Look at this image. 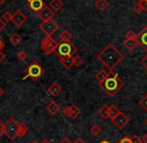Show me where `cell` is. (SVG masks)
Segmentation results:
<instances>
[{"mask_svg": "<svg viewBox=\"0 0 147 143\" xmlns=\"http://www.w3.org/2000/svg\"><path fill=\"white\" fill-rule=\"evenodd\" d=\"M97 59L106 67L107 70L113 71L123 61L124 55L113 44H108L98 53Z\"/></svg>", "mask_w": 147, "mask_h": 143, "instance_id": "obj_1", "label": "cell"}, {"mask_svg": "<svg viewBox=\"0 0 147 143\" xmlns=\"http://www.w3.org/2000/svg\"><path fill=\"white\" fill-rule=\"evenodd\" d=\"M124 83L117 74L111 72V74L104 80L103 82L99 83V86L101 87L103 91L106 93L108 96L113 97L115 94L123 87Z\"/></svg>", "mask_w": 147, "mask_h": 143, "instance_id": "obj_2", "label": "cell"}, {"mask_svg": "<svg viewBox=\"0 0 147 143\" xmlns=\"http://www.w3.org/2000/svg\"><path fill=\"white\" fill-rule=\"evenodd\" d=\"M77 47L71 41H60L56 49V53L59 57L73 56L77 52Z\"/></svg>", "mask_w": 147, "mask_h": 143, "instance_id": "obj_3", "label": "cell"}, {"mask_svg": "<svg viewBox=\"0 0 147 143\" xmlns=\"http://www.w3.org/2000/svg\"><path fill=\"white\" fill-rule=\"evenodd\" d=\"M43 72H44L43 68L41 67L37 62H33V63H31L30 65L28 66L27 69H26V71H25L26 74H25V76H24L23 79L30 78V79H32L33 81H35V80H37L39 77H41Z\"/></svg>", "mask_w": 147, "mask_h": 143, "instance_id": "obj_4", "label": "cell"}, {"mask_svg": "<svg viewBox=\"0 0 147 143\" xmlns=\"http://www.w3.org/2000/svg\"><path fill=\"white\" fill-rule=\"evenodd\" d=\"M18 123L14 118H9L4 124V135L9 138L10 140H14V138L17 136Z\"/></svg>", "mask_w": 147, "mask_h": 143, "instance_id": "obj_5", "label": "cell"}, {"mask_svg": "<svg viewBox=\"0 0 147 143\" xmlns=\"http://www.w3.org/2000/svg\"><path fill=\"white\" fill-rule=\"evenodd\" d=\"M59 42H57L55 39H53L51 36H45L41 41V49L45 54H51L55 52L58 47Z\"/></svg>", "mask_w": 147, "mask_h": 143, "instance_id": "obj_6", "label": "cell"}, {"mask_svg": "<svg viewBox=\"0 0 147 143\" xmlns=\"http://www.w3.org/2000/svg\"><path fill=\"white\" fill-rule=\"evenodd\" d=\"M59 28V25L55 20H48V21H43L39 25V29L47 36H51L54 34Z\"/></svg>", "mask_w": 147, "mask_h": 143, "instance_id": "obj_7", "label": "cell"}, {"mask_svg": "<svg viewBox=\"0 0 147 143\" xmlns=\"http://www.w3.org/2000/svg\"><path fill=\"white\" fill-rule=\"evenodd\" d=\"M111 120H112V123L116 126L118 129H122V128H124L129 123V118H128V116L126 115L125 113L121 112V111Z\"/></svg>", "mask_w": 147, "mask_h": 143, "instance_id": "obj_8", "label": "cell"}, {"mask_svg": "<svg viewBox=\"0 0 147 143\" xmlns=\"http://www.w3.org/2000/svg\"><path fill=\"white\" fill-rule=\"evenodd\" d=\"M27 21V16L21 11V10H16L13 14V18H12V22L17 28H20L24 23Z\"/></svg>", "mask_w": 147, "mask_h": 143, "instance_id": "obj_9", "label": "cell"}, {"mask_svg": "<svg viewBox=\"0 0 147 143\" xmlns=\"http://www.w3.org/2000/svg\"><path fill=\"white\" fill-rule=\"evenodd\" d=\"M80 109L76 105H68L63 109V115L71 119H75L80 115Z\"/></svg>", "mask_w": 147, "mask_h": 143, "instance_id": "obj_10", "label": "cell"}, {"mask_svg": "<svg viewBox=\"0 0 147 143\" xmlns=\"http://www.w3.org/2000/svg\"><path fill=\"white\" fill-rule=\"evenodd\" d=\"M37 14H38L39 18H41L43 21L52 20L53 18H54V16H55V12L53 11V10L51 9L49 6H46V5H45L44 7H43V9L41 10V11H39Z\"/></svg>", "mask_w": 147, "mask_h": 143, "instance_id": "obj_11", "label": "cell"}, {"mask_svg": "<svg viewBox=\"0 0 147 143\" xmlns=\"http://www.w3.org/2000/svg\"><path fill=\"white\" fill-rule=\"evenodd\" d=\"M137 38H138V45H139L144 51L147 52V26L140 31Z\"/></svg>", "mask_w": 147, "mask_h": 143, "instance_id": "obj_12", "label": "cell"}, {"mask_svg": "<svg viewBox=\"0 0 147 143\" xmlns=\"http://www.w3.org/2000/svg\"><path fill=\"white\" fill-rule=\"evenodd\" d=\"M28 6L32 11L38 13L39 11L43 9V7L45 6L43 0H29L28 1Z\"/></svg>", "mask_w": 147, "mask_h": 143, "instance_id": "obj_13", "label": "cell"}, {"mask_svg": "<svg viewBox=\"0 0 147 143\" xmlns=\"http://www.w3.org/2000/svg\"><path fill=\"white\" fill-rule=\"evenodd\" d=\"M123 45L128 51L132 52V51H134V49L137 47L138 38L136 37V38H132V39H125V40L123 41Z\"/></svg>", "mask_w": 147, "mask_h": 143, "instance_id": "obj_14", "label": "cell"}, {"mask_svg": "<svg viewBox=\"0 0 147 143\" xmlns=\"http://www.w3.org/2000/svg\"><path fill=\"white\" fill-rule=\"evenodd\" d=\"M59 61L62 64L64 68L66 69H70L72 66H74V59L73 56H64V57H59Z\"/></svg>", "mask_w": 147, "mask_h": 143, "instance_id": "obj_15", "label": "cell"}, {"mask_svg": "<svg viewBox=\"0 0 147 143\" xmlns=\"http://www.w3.org/2000/svg\"><path fill=\"white\" fill-rule=\"evenodd\" d=\"M46 110L49 112L50 115H55L60 110V105L54 100H51L48 104L46 105Z\"/></svg>", "mask_w": 147, "mask_h": 143, "instance_id": "obj_16", "label": "cell"}, {"mask_svg": "<svg viewBox=\"0 0 147 143\" xmlns=\"http://www.w3.org/2000/svg\"><path fill=\"white\" fill-rule=\"evenodd\" d=\"M48 92L51 95H53V96H57V95H59L62 92V87L57 82H54V83H52L48 87Z\"/></svg>", "mask_w": 147, "mask_h": 143, "instance_id": "obj_17", "label": "cell"}, {"mask_svg": "<svg viewBox=\"0 0 147 143\" xmlns=\"http://www.w3.org/2000/svg\"><path fill=\"white\" fill-rule=\"evenodd\" d=\"M111 72L112 71H109V70H105V69L99 70L96 73V79L98 80L99 83H101V82H103L109 75H110Z\"/></svg>", "mask_w": 147, "mask_h": 143, "instance_id": "obj_18", "label": "cell"}, {"mask_svg": "<svg viewBox=\"0 0 147 143\" xmlns=\"http://www.w3.org/2000/svg\"><path fill=\"white\" fill-rule=\"evenodd\" d=\"M63 1L62 0H51L49 2V7L53 10L54 12H58L63 7Z\"/></svg>", "mask_w": 147, "mask_h": 143, "instance_id": "obj_19", "label": "cell"}, {"mask_svg": "<svg viewBox=\"0 0 147 143\" xmlns=\"http://www.w3.org/2000/svg\"><path fill=\"white\" fill-rule=\"evenodd\" d=\"M95 7H96L99 11H105V10L109 7L108 0H96V1H95Z\"/></svg>", "mask_w": 147, "mask_h": 143, "instance_id": "obj_20", "label": "cell"}, {"mask_svg": "<svg viewBox=\"0 0 147 143\" xmlns=\"http://www.w3.org/2000/svg\"><path fill=\"white\" fill-rule=\"evenodd\" d=\"M132 9H133V11L135 12L136 14H141V13H143V12L147 11L146 6L144 5L142 2H139V1H138L137 3L133 6V8H132Z\"/></svg>", "mask_w": 147, "mask_h": 143, "instance_id": "obj_21", "label": "cell"}, {"mask_svg": "<svg viewBox=\"0 0 147 143\" xmlns=\"http://www.w3.org/2000/svg\"><path fill=\"white\" fill-rule=\"evenodd\" d=\"M28 127L25 123H18V130H17V136L18 137H23L27 133Z\"/></svg>", "mask_w": 147, "mask_h": 143, "instance_id": "obj_22", "label": "cell"}, {"mask_svg": "<svg viewBox=\"0 0 147 143\" xmlns=\"http://www.w3.org/2000/svg\"><path fill=\"white\" fill-rule=\"evenodd\" d=\"M98 114L101 116L103 119H107L109 118V106L107 105H103L98 109Z\"/></svg>", "mask_w": 147, "mask_h": 143, "instance_id": "obj_23", "label": "cell"}, {"mask_svg": "<svg viewBox=\"0 0 147 143\" xmlns=\"http://www.w3.org/2000/svg\"><path fill=\"white\" fill-rule=\"evenodd\" d=\"M59 38H60V41H70L72 38V34L67 29H63V30L61 31V33H60Z\"/></svg>", "mask_w": 147, "mask_h": 143, "instance_id": "obj_24", "label": "cell"}, {"mask_svg": "<svg viewBox=\"0 0 147 143\" xmlns=\"http://www.w3.org/2000/svg\"><path fill=\"white\" fill-rule=\"evenodd\" d=\"M9 40H10V42H11L12 44L14 45V46H17V45L20 44L22 38H21V36L18 34V33H13V34L10 35Z\"/></svg>", "mask_w": 147, "mask_h": 143, "instance_id": "obj_25", "label": "cell"}, {"mask_svg": "<svg viewBox=\"0 0 147 143\" xmlns=\"http://www.w3.org/2000/svg\"><path fill=\"white\" fill-rule=\"evenodd\" d=\"M119 112H120V110L118 109L117 106H115V105H110V106H109V117H110L111 119L114 118Z\"/></svg>", "mask_w": 147, "mask_h": 143, "instance_id": "obj_26", "label": "cell"}, {"mask_svg": "<svg viewBox=\"0 0 147 143\" xmlns=\"http://www.w3.org/2000/svg\"><path fill=\"white\" fill-rule=\"evenodd\" d=\"M101 131H102V129H101V127L98 124H94V125H92L90 127V133L94 136H97L98 134H100Z\"/></svg>", "mask_w": 147, "mask_h": 143, "instance_id": "obj_27", "label": "cell"}, {"mask_svg": "<svg viewBox=\"0 0 147 143\" xmlns=\"http://www.w3.org/2000/svg\"><path fill=\"white\" fill-rule=\"evenodd\" d=\"M16 57H17V59L19 60L20 62H23L28 58V54L25 50H20L19 52L16 54Z\"/></svg>", "mask_w": 147, "mask_h": 143, "instance_id": "obj_28", "label": "cell"}, {"mask_svg": "<svg viewBox=\"0 0 147 143\" xmlns=\"http://www.w3.org/2000/svg\"><path fill=\"white\" fill-rule=\"evenodd\" d=\"M12 18H13V14L9 11H5L3 14H2V19L7 23L9 21H12Z\"/></svg>", "mask_w": 147, "mask_h": 143, "instance_id": "obj_29", "label": "cell"}, {"mask_svg": "<svg viewBox=\"0 0 147 143\" xmlns=\"http://www.w3.org/2000/svg\"><path fill=\"white\" fill-rule=\"evenodd\" d=\"M73 59H74V66H76V67H80L84 62V60L82 59V57L79 56V55L73 56Z\"/></svg>", "mask_w": 147, "mask_h": 143, "instance_id": "obj_30", "label": "cell"}, {"mask_svg": "<svg viewBox=\"0 0 147 143\" xmlns=\"http://www.w3.org/2000/svg\"><path fill=\"white\" fill-rule=\"evenodd\" d=\"M138 36V34H136V32L133 29H130L126 32L125 34V39H132V38H136Z\"/></svg>", "mask_w": 147, "mask_h": 143, "instance_id": "obj_31", "label": "cell"}, {"mask_svg": "<svg viewBox=\"0 0 147 143\" xmlns=\"http://www.w3.org/2000/svg\"><path fill=\"white\" fill-rule=\"evenodd\" d=\"M140 105H141L142 107L144 108V110L147 112V94L144 95L143 98L140 100Z\"/></svg>", "mask_w": 147, "mask_h": 143, "instance_id": "obj_32", "label": "cell"}, {"mask_svg": "<svg viewBox=\"0 0 147 143\" xmlns=\"http://www.w3.org/2000/svg\"><path fill=\"white\" fill-rule=\"evenodd\" d=\"M140 64H141V66L144 68V69L147 71V54L145 56H143L141 58V60H140Z\"/></svg>", "mask_w": 147, "mask_h": 143, "instance_id": "obj_33", "label": "cell"}, {"mask_svg": "<svg viewBox=\"0 0 147 143\" xmlns=\"http://www.w3.org/2000/svg\"><path fill=\"white\" fill-rule=\"evenodd\" d=\"M131 141H132V143H143V142H142V139H141V138L138 137L137 135L131 136Z\"/></svg>", "mask_w": 147, "mask_h": 143, "instance_id": "obj_34", "label": "cell"}, {"mask_svg": "<svg viewBox=\"0 0 147 143\" xmlns=\"http://www.w3.org/2000/svg\"><path fill=\"white\" fill-rule=\"evenodd\" d=\"M6 27V22L4 21L2 18H0V32H1L2 30H4Z\"/></svg>", "mask_w": 147, "mask_h": 143, "instance_id": "obj_35", "label": "cell"}, {"mask_svg": "<svg viewBox=\"0 0 147 143\" xmlns=\"http://www.w3.org/2000/svg\"><path fill=\"white\" fill-rule=\"evenodd\" d=\"M119 143H132V141H131V138H129V137H123L121 140H120Z\"/></svg>", "mask_w": 147, "mask_h": 143, "instance_id": "obj_36", "label": "cell"}, {"mask_svg": "<svg viewBox=\"0 0 147 143\" xmlns=\"http://www.w3.org/2000/svg\"><path fill=\"white\" fill-rule=\"evenodd\" d=\"M4 134V124H2V122L0 121V137Z\"/></svg>", "mask_w": 147, "mask_h": 143, "instance_id": "obj_37", "label": "cell"}, {"mask_svg": "<svg viewBox=\"0 0 147 143\" xmlns=\"http://www.w3.org/2000/svg\"><path fill=\"white\" fill-rule=\"evenodd\" d=\"M60 143H72V142L70 141L69 138L64 137V138H62V139H61V141H60Z\"/></svg>", "mask_w": 147, "mask_h": 143, "instance_id": "obj_38", "label": "cell"}, {"mask_svg": "<svg viewBox=\"0 0 147 143\" xmlns=\"http://www.w3.org/2000/svg\"><path fill=\"white\" fill-rule=\"evenodd\" d=\"M4 59H5V54L2 52V50H0V63H1Z\"/></svg>", "mask_w": 147, "mask_h": 143, "instance_id": "obj_39", "label": "cell"}, {"mask_svg": "<svg viewBox=\"0 0 147 143\" xmlns=\"http://www.w3.org/2000/svg\"><path fill=\"white\" fill-rule=\"evenodd\" d=\"M5 47V44H4V42H3V40H2L1 38H0V50H2V49Z\"/></svg>", "mask_w": 147, "mask_h": 143, "instance_id": "obj_40", "label": "cell"}, {"mask_svg": "<svg viewBox=\"0 0 147 143\" xmlns=\"http://www.w3.org/2000/svg\"><path fill=\"white\" fill-rule=\"evenodd\" d=\"M74 143H86L85 141H84V140L83 139H82V138H78V139L77 140H76V141L75 142H74Z\"/></svg>", "mask_w": 147, "mask_h": 143, "instance_id": "obj_41", "label": "cell"}, {"mask_svg": "<svg viewBox=\"0 0 147 143\" xmlns=\"http://www.w3.org/2000/svg\"><path fill=\"white\" fill-rule=\"evenodd\" d=\"M142 142L143 143H147V134L143 136V138H142Z\"/></svg>", "mask_w": 147, "mask_h": 143, "instance_id": "obj_42", "label": "cell"}, {"mask_svg": "<svg viewBox=\"0 0 147 143\" xmlns=\"http://www.w3.org/2000/svg\"><path fill=\"white\" fill-rule=\"evenodd\" d=\"M3 93H4V90H3V88H2L1 86H0V97L3 95Z\"/></svg>", "mask_w": 147, "mask_h": 143, "instance_id": "obj_43", "label": "cell"}, {"mask_svg": "<svg viewBox=\"0 0 147 143\" xmlns=\"http://www.w3.org/2000/svg\"><path fill=\"white\" fill-rule=\"evenodd\" d=\"M40 143H50V141H49V140H47V139H43Z\"/></svg>", "mask_w": 147, "mask_h": 143, "instance_id": "obj_44", "label": "cell"}, {"mask_svg": "<svg viewBox=\"0 0 147 143\" xmlns=\"http://www.w3.org/2000/svg\"><path fill=\"white\" fill-rule=\"evenodd\" d=\"M4 2H5V0H0V7H1V6L3 5Z\"/></svg>", "mask_w": 147, "mask_h": 143, "instance_id": "obj_45", "label": "cell"}, {"mask_svg": "<svg viewBox=\"0 0 147 143\" xmlns=\"http://www.w3.org/2000/svg\"><path fill=\"white\" fill-rule=\"evenodd\" d=\"M142 3H143L144 5H145L146 7H147V0H143V1H142Z\"/></svg>", "mask_w": 147, "mask_h": 143, "instance_id": "obj_46", "label": "cell"}, {"mask_svg": "<svg viewBox=\"0 0 147 143\" xmlns=\"http://www.w3.org/2000/svg\"><path fill=\"white\" fill-rule=\"evenodd\" d=\"M100 143H110L109 141H106V140H103V141H101Z\"/></svg>", "mask_w": 147, "mask_h": 143, "instance_id": "obj_47", "label": "cell"}, {"mask_svg": "<svg viewBox=\"0 0 147 143\" xmlns=\"http://www.w3.org/2000/svg\"><path fill=\"white\" fill-rule=\"evenodd\" d=\"M31 143H39V142H38V141H35V140H34V141H32Z\"/></svg>", "mask_w": 147, "mask_h": 143, "instance_id": "obj_48", "label": "cell"}, {"mask_svg": "<svg viewBox=\"0 0 147 143\" xmlns=\"http://www.w3.org/2000/svg\"><path fill=\"white\" fill-rule=\"evenodd\" d=\"M145 124H146V125H147V118H146V119H145Z\"/></svg>", "mask_w": 147, "mask_h": 143, "instance_id": "obj_49", "label": "cell"}, {"mask_svg": "<svg viewBox=\"0 0 147 143\" xmlns=\"http://www.w3.org/2000/svg\"><path fill=\"white\" fill-rule=\"evenodd\" d=\"M138 1H139V2H142V1H143V0H138Z\"/></svg>", "mask_w": 147, "mask_h": 143, "instance_id": "obj_50", "label": "cell"}, {"mask_svg": "<svg viewBox=\"0 0 147 143\" xmlns=\"http://www.w3.org/2000/svg\"><path fill=\"white\" fill-rule=\"evenodd\" d=\"M146 75H147V71H146Z\"/></svg>", "mask_w": 147, "mask_h": 143, "instance_id": "obj_51", "label": "cell"}]
</instances>
